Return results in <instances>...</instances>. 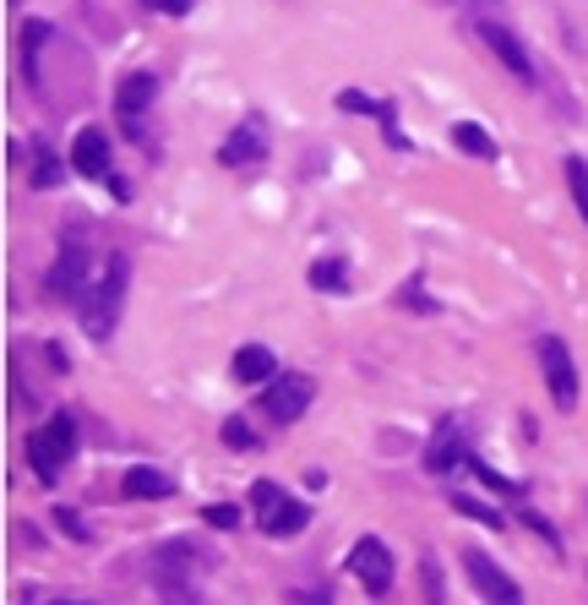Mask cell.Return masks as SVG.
I'll return each instance as SVG.
<instances>
[{"label":"cell","mask_w":588,"mask_h":605,"mask_svg":"<svg viewBox=\"0 0 588 605\" xmlns=\"http://www.w3.org/2000/svg\"><path fill=\"white\" fill-rule=\"evenodd\" d=\"M126 278H131V262L120 257H109V267H104V278L87 289V300H83V328H87V339H98V344H109V333L120 328V306H126Z\"/></svg>","instance_id":"obj_1"},{"label":"cell","mask_w":588,"mask_h":605,"mask_svg":"<svg viewBox=\"0 0 588 605\" xmlns=\"http://www.w3.org/2000/svg\"><path fill=\"white\" fill-rule=\"evenodd\" d=\"M252 513L261 523V534H272V540H289V534H300L311 523V508L295 502V497H284L272 480H256L252 486Z\"/></svg>","instance_id":"obj_2"},{"label":"cell","mask_w":588,"mask_h":605,"mask_svg":"<svg viewBox=\"0 0 588 605\" xmlns=\"http://www.w3.org/2000/svg\"><path fill=\"white\" fill-rule=\"evenodd\" d=\"M311 399H317V382L300 376V371H284V376H272V382L261 388V410H267L278 426L300 421V415L311 410Z\"/></svg>","instance_id":"obj_3"},{"label":"cell","mask_w":588,"mask_h":605,"mask_svg":"<svg viewBox=\"0 0 588 605\" xmlns=\"http://www.w3.org/2000/svg\"><path fill=\"white\" fill-rule=\"evenodd\" d=\"M539 365H545V388H550L556 410H578V365H573L567 339L545 333V339H539Z\"/></svg>","instance_id":"obj_4"},{"label":"cell","mask_w":588,"mask_h":605,"mask_svg":"<svg viewBox=\"0 0 588 605\" xmlns=\"http://www.w3.org/2000/svg\"><path fill=\"white\" fill-rule=\"evenodd\" d=\"M349 573L365 584V595H387L393 590V551L376 540V534H365V540H354V551H349Z\"/></svg>","instance_id":"obj_5"},{"label":"cell","mask_w":588,"mask_h":605,"mask_svg":"<svg viewBox=\"0 0 588 605\" xmlns=\"http://www.w3.org/2000/svg\"><path fill=\"white\" fill-rule=\"evenodd\" d=\"M463 573H469V584L485 595V605H523V590L506 579L485 551H463Z\"/></svg>","instance_id":"obj_6"},{"label":"cell","mask_w":588,"mask_h":605,"mask_svg":"<svg viewBox=\"0 0 588 605\" xmlns=\"http://www.w3.org/2000/svg\"><path fill=\"white\" fill-rule=\"evenodd\" d=\"M83 289H87V252L72 241V246H61L55 267L44 273V295L50 300H83Z\"/></svg>","instance_id":"obj_7"},{"label":"cell","mask_w":588,"mask_h":605,"mask_svg":"<svg viewBox=\"0 0 588 605\" xmlns=\"http://www.w3.org/2000/svg\"><path fill=\"white\" fill-rule=\"evenodd\" d=\"M267 159V126L261 120H240L229 137H224V148H218V164L224 170H252V164H261Z\"/></svg>","instance_id":"obj_8"},{"label":"cell","mask_w":588,"mask_h":605,"mask_svg":"<svg viewBox=\"0 0 588 605\" xmlns=\"http://www.w3.org/2000/svg\"><path fill=\"white\" fill-rule=\"evenodd\" d=\"M480 39H485V50L502 61L517 83L534 87V77H539V72H534V61H528V50H523V39H517L512 28H502V22H480Z\"/></svg>","instance_id":"obj_9"},{"label":"cell","mask_w":588,"mask_h":605,"mask_svg":"<svg viewBox=\"0 0 588 605\" xmlns=\"http://www.w3.org/2000/svg\"><path fill=\"white\" fill-rule=\"evenodd\" d=\"M72 170L93 174V180L109 174V131H104V126H83V131H77V142H72Z\"/></svg>","instance_id":"obj_10"},{"label":"cell","mask_w":588,"mask_h":605,"mask_svg":"<svg viewBox=\"0 0 588 605\" xmlns=\"http://www.w3.org/2000/svg\"><path fill=\"white\" fill-rule=\"evenodd\" d=\"M120 491H126L131 502H164V497H174V475L153 469V464H137V469L120 480Z\"/></svg>","instance_id":"obj_11"},{"label":"cell","mask_w":588,"mask_h":605,"mask_svg":"<svg viewBox=\"0 0 588 605\" xmlns=\"http://www.w3.org/2000/svg\"><path fill=\"white\" fill-rule=\"evenodd\" d=\"M153 98H159V77H153V72H131L126 83L115 87V109H120V120H137Z\"/></svg>","instance_id":"obj_12"},{"label":"cell","mask_w":588,"mask_h":605,"mask_svg":"<svg viewBox=\"0 0 588 605\" xmlns=\"http://www.w3.org/2000/svg\"><path fill=\"white\" fill-rule=\"evenodd\" d=\"M50 33H55V28H50L44 17H28V22H22V33H17V50H22V77H28V83H39V50L50 44Z\"/></svg>","instance_id":"obj_13"},{"label":"cell","mask_w":588,"mask_h":605,"mask_svg":"<svg viewBox=\"0 0 588 605\" xmlns=\"http://www.w3.org/2000/svg\"><path fill=\"white\" fill-rule=\"evenodd\" d=\"M28 464H33V475H39L44 486H55V480H61V469H66V458L55 453V442H50V432H44V426L28 436Z\"/></svg>","instance_id":"obj_14"},{"label":"cell","mask_w":588,"mask_h":605,"mask_svg":"<svg viewBox=\"0 0 588 605\" xmlns=\"http://www.w3.org/2000/svg\"><path fill=\"white\" fill-rule=\"evenodd\" d=\"M452 148H458V153H469V159H485V164L502 153V148H496V137H491L480 120H458V126H452Z\"/></svg>","instance_id":"obj_15"},{"label":"cell","mask_w":588,"mask_h":605,"mask_svg":"<svg viewBox=\"0 0 588 605\" xmlns=\"http://www.w3.org/2000/svg\"><path fill=\"white\" fill-rule=\"evenodd\" d=\"M458 458H463V426L447 421V426L436 432V442H430V453H425V469H430V475H447Z\"/></svg>","instance_id":"obj_16"},{"label":"cell","mask_w":588,"mask_h":605,"mask_svg":"<svg viewBox=\"0 0 588 605\" xmlns=\"http://www.w3.org/2000/svg\"><path fill=\"white\" fill-rule=\"evenodd\" d=\"M235 376H240L246 388H256V382H272V376H278L272 349H267V344H246L240 354H235Z\"/></svg>","instance_id":"obj_17"},{"label":"cell","mask_w":588,"mask_h":605,"mask_svg":"<svg viewBox=\"0 0 588 605\" xmlns=\"http://www.w3.org/2000/svg\"><path fill=\"white\" fill-rule=\"evenodd\" d=\"M562 170H567V191H573V202H578V213H584V224H588V164L584 159H567Z\"/></svg>","instance_id":"obj_18"},{"label":"cell","mask_w":588,"mask_h":605,"mask_svg":"<svg viewBox=\"0 0 588 605\" xmlns=\"http://www.w3.org/2000/svg\"><path fill=\"white\" fill-rule=\"evenodd\" d=\"M306 278H311V289H343V284H349V273H343V262H311V273H306Z\"/></svg>","instance_id":"obj_19"},{"label":"cell","mask_w":588,"mask_h":605,"mask_svg":"<svg viewBox=\"0 0 588 605\" xmlns=\"http://www.w3.org/2000/svg\"><path fill=\"white\" fill-rule=\"evenodd\" d=\"M338 109H349V115H376V120L387 115V104H382V98H371V93H354V87H349V93H338Z\"/></svg>","instance_id":"obj_20"},{"label":"cell","mask_w":588,"mask_h":605,"mask_svg":"<svg viewBox=\"0 0 588 605\" xmlns=\"http://www.w3.org/2000/svg\"><path fill=\"white\" fill-rule=\"evenodd\" d=\"M420 579H425V605H447V590H441V562L425 556L420 562Z\"/></svg>","instance_id":"obj_21"},{"label":"cell","mask_w":588,"mask_h":605,"mask_svg":"<svg viewBox=\"0 0 588 605\" xmlns=\"http://www.w3.org/2000/svg\"><path fill=\"white\" fill-rule=\"evenodd\" d=\"M33 185H39V191L61 185V159H55L50 148H39V164H33Z\"/></svg>","instance_id":"obj_22"},{"label":"cell","mask_w":588,"mask_h":605,"mask_svg":"<svg viewBox=\"0 0 588 605\" xmlns=\"http://www.w3.org/2000/svg\"><path fill=\"white\" fill-rule=\"evenodd\" d=\"M452 508H458V513H469V519H480L485 529H502V523H506L496 508H485V502H474V497H452Z\"/></svg>","instance_id":"obj_23"},{"label":"cell","mask_w":588,"mask_h":605,"mask_svg":"<svg viewBox=\"0 0 588 605\" xmlns=\"http://www.w3.org/2000/svg\"><path fill=\"white\" fill-rule=\"evenodd\" d=\"M224 447H235V453H252V447H256L252 426H246L240 415H229V421H224Z\"/></svg>","instance_id":"obj_24"},{"label":"cell","mask_w":588,"mask_h":605,"mask_svg":"<svg viewBox=\"0 0 588 605\" xmlns=\"http://www.w3.org/2000/svg\"><path fill=\"white\" fill-rule=\"evenodd\" d=\"M469 469L480 475V486H491V491H502V497H517V480H506V475H496V469H485L480 458H469Z\"/></svg>","instance_id":"obj_25"},{"label":"cell","mask_w":588,"mask_h":605,"mask_svg":"<svg viewBox=\"0 0 588 605\" xmlns=\"http://www.w3.org/2000/svg\"><path fill=\"white\" fill-rule=\"evenodd\" d=\"M202 519H207V529H240V508L235 502H213Z\"/></svg>","instance_id":"obj_26"},{"label":"cell","mask_w":588,"mask_h":605,"mask_svg":"<svg viewBox=\"0 0 588 605\" xmlns=\"http://www.w3.org/2000/svg\"><path fill=\"white\" fill-rule=\"evenodd\" d=\"M50 519H55V529H61V534H72V540H93V534H87V523L77 519V513H72V508H55V513H50Z\"/></svg>","instance_id":"obj_27"},{"label":"cell","mask_w":588,"mask_h":605,"mask_svg":"<svg viewBox=\"0 0 588 605\" xmlns=\"http://www.w3.org/2000/svg\"><path fill=\"white\" fill-rule=\"evenodd\" d=\"M159 595H164V605H202L191 584H159Z\"/></svg>","instance_id":"obj_28"},{"label":"cell","mask_w":588,"mask_h":605,"mask_svg":"<svg viewBox=\"0 0 588 605\" xmlns=\"http://www.w3.org/2000/svg\"><path fill=\"white\" fill-rule=\"evenodd\" d=\"M142 6H148V11H164V17H185L196 0H142Z\"/></svg>","instance_id":"obj_29"},{"label":"cell","mask_w":588,"mask_h":605,"mask_svg":"<svg viewBox=\"0 0 588 605\" xmlns=\"http://www.w3.org/2000/svg\"><path fill=\"white\" fill-rule=\"evenodd\" d=\"M404 306H409V311H436V300H425L420 284H409V289H404Z\"/></svg>","instance_id":"obj_30"},{"label":"cell","mask_w":588,"mask_h":605,"mask_svg":"<svg viewBox=\"0 0 588 605\" xmlns=\"http://www.w3.org/2000/svg\"><path fill=\"white\" fill-rule=\"evenodd\" d=\"M523 519H528V529H534V534H545V540H550V545L562 551V540H556V529H550V523L539 519V513H523Z\"/></svg>","instance_id":"obj_31"},{"label":"cell","mask_w":588,"mask_h":605,"mask_svg":"<svg viewBox=\"0 0 588 605\" xmlns=\"http://www.w3.org/2000/svg\"><path fill=\"white\" fill-rule=\"evenodd\" d=\"M55 605H87V601H55Z\"/></svg>","instance_id":"obj_32"}]
</instances>
